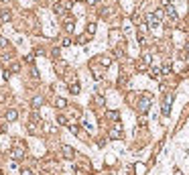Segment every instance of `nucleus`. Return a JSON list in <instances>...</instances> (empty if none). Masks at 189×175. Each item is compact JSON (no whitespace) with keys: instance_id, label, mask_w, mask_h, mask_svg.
Returning a JSON list of instances; mask_svg holds the SVG:
<instances>
[{"instance_id":"nucleus-1","label":"nucleus","mask_w":189,"mask_h":175,"mask_svg":"<svg viewBox=\"0 0 189 175\" xmlns=\"http://www.w3.org/2000/svg\"><path fill=\"white\" fill-rule=\"evenodd\" d=\"M149 106H150V94H143V96H140V102H138V110L144 114L149 110Z\"/></svg>"},{"instance_id":"nucleus-2","label":"nucleus","mask_w":189,"mask_h":175,"mask_svg":"<svg viewBox=\"0 0 189 175\" xmlns=\"http://www.w3.org/2000/svg\"><path fill=\"white\" fill-rule=\"evenodd\" d=\"M108 136L112 139V141H120V139H122V126H120V122H114V128L108 132Z\"/></svg>"},{"instance_id":"nucleus-3","label":"nucleus","mask_w":189,"mask_h":175,"mask_svg":"<svg viewBox=\"0 0 189 175\" xmlns=\"http://www.w3.org/2000/svg\"><path fill=\"white\" fill-rule=\"evenodd\" d=\"M146 27H149V29H157V27H161V18L157 17L155 12L146 17Z\"/></svg>"},{"instance_id":"nucleus-4","label":"nucleus","mask_w":189,"mask_h":175,"mask_svg":"<svg viewBox=\"0 0 189 175\" xmlns=\"http://www.w3.org/2000/svg\"><path fill=\"white\" fill-rule=\"evenodd\" d=\"M24 157V149L23 147H14V149H10V159H14V161H20V159Z\"/></svg>"},{"instance_id":"nucleus-5","label":"nucleus","mask_w":189,"mask_h":175,"mask_svg":"<svg viewBox=\"0 0 189 175\" xmlns=\"http://www.w3.org/2000/svg\"><path fill=\"white\" fill-rule=\"evenodd\" d=\"M171 100H173V96H167L165 100H163V114H165V116L171 114Z\"/></svg>"},{"instance_id":"nucleus-6","label":"nucleus","mask_w":189,"mask_h":175,"mask_svg":"<svg viewBox=\"0 0 189 175\" xmlns=\"http://www.w3.org/2000/svg\"><path fill=\"white\" fill-rule=\"evenodd\" d=\"M4 118L8 120V122H14V120L18 118V110H14V108H10V110H6V114H4Z\"/></svg>"},{"instance_id":"nucleus-7","label":"nucleus","mask_w":189,"mask_h":175,"mask_svg":"<svg viewBox=\"0 0 189 175\" xmlns=\"http://www.w3.org/2000/svg\"><path fill=\"white\" fill-rule=\"evenodd\" d=\"M61 151H63V157H65V159H73V157H75V151L69 147V145H63Z\"/></svg>"},{"instance_id":"nucleus-8","label":"nucleus","mask_w":189,"mask_h":175,"mask_svg":"<svg viewBox=\"0 0 189 175\" xmlns=\"http://www.w3.org/2000/svg\"><path fill=\"white\" fill-rule=\"evenodd\" d=\"M149 75H150L153 79H159L161 75H163V71H161V67H155V65H150V67H149Z\"/></svg>"},{"instance_id":"nucleus-9","label":"nucleus","mask_w":189,"mask_h":175,"mask_svg":"<svg viewBox=\"0 0 189 175\" xmlns=\"http://www.w3.org/2000/svg\"><path fill=\"white\" fill-rule=\"evenodd\" d=\"M132 23L140 27V25H144V17L140 14V12H134V14H132Z\"/></svg>"},{"instance_id":"nucleus-10","label":"nucleus","mask_w":189,"mask_h":175,"mask_svg":"<svg viewBox=\"0 0 189 175\" xmlns=\"http://www.w3.org/2000/svg\"><path fill=\"white\" fill-rule=\"evenodd\" d=\"M31 106H33V110H39V108L43 106V98H41V96H35L33 102H31Z\"/></svg>"},{"instance_id":"nucleus-11","label":"nucleus","mask_w":189,"mask_h":175,"mask_svg":"<svg viewBox=\"0 0 189 175\" xmlns=\"http://www.w3.org/2000/svg\"><path fill=\"white\" fill-rule=\"evenodd\" d=\"M69 92H71L73 96H77V94H80V92H81L80 84H77V82H71V84H69Z\"/></svg>"},{"instance_id":"nucleus-12","label":"nucleus","mask_w":189,"mask_h":175,"mask_svg":"<svg viewBox=\"0 0 189 175\" xmlns=\"http://www.w3.org/2000/svg\"><path fill=\"white\" fill-rule=\"evenodd\" d=\"M134 173H136V175H144V173H146V165L136 163V165H134Z\"/></svg>"},{"instance_id":"nucleus-13","label":"nucleus","mask_w":189,"mask_h":175,"mask_svg":"<svg viewBox=\"0 0 189 175\" xmlns=\"http://www.w3.org/2000/svg\"><path fill=\"white\" fill-rule=\"evenodd\" d=\"M92 75H94V79H98V82H100V79L104 78V71H102V67H94V69H92Z\"/></svg>"},{"instance_id":"nucleus-14","label":"nucleus","mask_w":189,"mask_h":175,"mask_svg":"<svg viewBox=\"0 0 189 175\" xmlns=\"http://www.w3.org/2000/svg\"><path fill=\"white\" fill-rule=\"evenodd\" d=\"M106 116H108L110 120L118 122V118H120V112H118V110H110V112H106Z\"/></svg>"},{"instance_id":"nucleus-15","label":"nucleus","mask_w":189,"mask_h":175,"mask_svg":"<svg viewBox=\"0 0 189 175\" xmlns=\"http://www.w3.org/2000/svg\"><path fill=\"white\" fill-rule=\"evenodd\" d=\"M53 104H55V106L57 108H67V100H65V98H55V102H53Z\"/></svg>"},{"instance_id":"nucleus-16","label":"nucleus","mask_w":189,"mask_h":175,"mask_svg":"<svg viewBox=\"0 0 189 175\" xmlns=\"http://www.w3.org/2000/svg\"><path fill=\"white\" fill-rule=\"evenodd\" d=\"M0 21H2V23H8V21H10V10H2L0 12Z\"/></svg>"},{"instance_id":"nucleus-17","label":"nucleus","mask_w":189,"mask_h":175,"mask_svg":"<svg viewBox=\"0 0 189 175\" xmlns=\"http://www.w3.org/2000/svg\"><path fill=\"white\" fill-rule=\"evenodd\" d=\"M73 21H71V18H67V21H65V31H67V33H73Z\"/></svg>"},{"instance_id":"nucleus-18","label":"nucleus","mask_w":189,"mask_h":175,"mask_svg":"<svg viewBox=\"0 0 189 175\" xmlns=\"http://www.w3.org/2000/svg\"><path fill=\"white\" fill-rule=\"evenodd\" d=\"M140 61H143V63H146V65H149V67H150V63H153V57H150V53H144V55H143V59H140Z\"/></svg>"},{"instance_id":"nucleus-19","label":"nucleus","mask_w":189,"mask_h":175,"mask_svg":"<svg viewBox=\"0 0 189 175\" xmlns=\"http://www.w3.org/2000/svg\"><path fill=\"white\" fill-rule=\"evenodd\" d=\"M57 124H69V120H67L65 114H59V116H57Z\"/></svg>"},{"instance_id":"nucleus-20","label":"nucleus","mask_w":189,"mask_h":175,"mask_svg":"<svg viewBox=\"0 0 189 175\" xmlns=\"http://www.w3.org/2000/svg\"><path fill=\"white\" fill-rule=\"evenodd\" d=\"M53 10H55V14H63V10H65V8H63L61 2H57V4L53 6Z\"/></svg>"},{"instance_id":"nucleus-21","label":"nucleus","mask_w":189,"mask_h":175,"mask_svg":"<svg viewBox=\"0 0 189 175\" xmlns=\"http://www.w3.org/2000/svg\"><path fill=\"white\" fill-rule=\"evenodd\" d=\"M136 69H138V71H149V65H146V63H143V61H138V63H136Z\"/></svg>"},{"instance_id":"nucleus-22","label":"nucleus","mask_w":189,"mask_h":175,"mask_svg":"<svg viewBox=\"0 0 189 175\" xmlns=\"http://www.w3.org/2000/svg\"><path fill=\"white\" fill-rule=\"evenodd\" d=\"M161 71H163V74H171V71H173V69H171V63H165V65H163V67H161Z\"/></svg>"},{"instance_id":"nucleus-23","label":"nucleus","mask_w":189,"mask_h":175,"mask_svg":"<svg viewBox=\"0 0 189 175\" xmlns=\"http://www.w3.org/2000/svg\"><path fill=\"white\" fill-rule=\"evenodd\" d=\"M100 63H102V65H106V67H108L110 63H112V59H110V57H100Z\"/></svg>"},{"instance_id":"nucleus-24","label":"nucleus","mask_w":189,"mask_h":175,"mask_svg":"<svg viewBox=\"0 0 189 175\" xmlns=\"http://www.w3.org/2000/svg\"><path fill=\"white\" fill-rule=\"evenodd\" d=\"M96 33V23H90L87 25V35H94Z\"/></svg>"},{"instance_id":"nucleus-25","label":"nucleus","mask_w":189,"mask_h":175,"mask_svg":"<svg viewBox=\"0 0 189 175\" xmlns=\"http://www.w3.org/2000/svg\"><path fill=\"white\" fill-rule=\"evenodd\" d=\"M69 130H71V132H73V135H77V132H80V126H77V124H71V122H69Z\"/></svg>"},{"instance_id":"nucleus-26","label":"nucleus","mask_w":189,"mask_h":175,"mask_svg":"<svg viewBox=\"0 0 189 175\" xmlns=\"http://www.w3.org/2000/svg\"><path fill=\"white\" fill-rule=\"evenodd\" d=\"M43 128H45L47 132H57V128H55V126H51V124H45Z\"/></svg>"},{"instance_id":"nucleus-27","label":"nucleus","mask_w":189,"mask_h":175,"mask_svg":"<svg viewBox=\"0 0 189 175\" xmlns=\"http://www.w3.org/2000/svg\"><path fill=\"white\" fill-rule=\"evenodd\" d=\"M24 61H27V63H33V61H35V53H29V55L24 57Z\"/></svg>"},{"instance_id":"nucleus-28","label":"nucleus","mask_w":189,"mask_h":175,"mask_svg":"<svg viewBox=\"0 0 189 175\" xmlns=\"http://www.w3.org/2000/svg\"><path fill=\"white\" fill-rule=\"evenodd\" d=\"M87 41H90V35H81V37H80V43H87Z\"/></svg>"},{"instance_id":"nucleus-29","label":"nucleus","mask_w":189,"mask_h":175,"mask_svg":"<svg viewBox=\"0 0 189 175\" xmlns=\"http://www.w3.org/2000/svg\"><path fill=\"white\" fill-rule=\"evenodd\" d=\"M61 45H63V47H69V45H71V39H69V37H65V39L61 41Z\"/></svg>"},{"instance_id":"nucleus-30","label":"nucleus","mask_w":189,"mask_h":175,"mask_svg":"<svg viewBox=\"0 0 189 175\" xmlns=\"http://www.w3.org/2000/svg\"><path fill=\"white\" fill-rule=\"evenodd\" d=\"M31 75H33V78H35V79L39 78V71H37V67H31Z\"/></svg>"},{"instance_id":"nucleus-31","label":"nucleus","mask_w":189,"mask_h":175,"mask_svg":"<svg viewBox=\"0 0 189 175\" xmlns=\"http://www.w3.org/2000/svg\"><path fill=\"white\" fill-rule=\"evenodd\" d=\"M12 71H14V74H17V71H20V65H18V63H12Z\"/></svg>"},{"instance_id":"nucleus-32","label":"nucleus","mask_w":189,"mask_h":175,"mask_svg":"<svg viewBox=\"0 0 189 175\" xmlns=\"http://www.w3.org/2000/svg\"><path fill=\"white\" fill-rule=\"evenodd\" d=\"M20 175H33V173H31V169H23V171H20Z\"/></svg>"},{"instance_id":"nucleus-33","label":"nucleus","mask_w":189,"mask_h":175,"mask_svg":"<svg viewBox=\"0 0 189 175\" xmlns=\"http://www.w3.org/2000/svg\"><path fill=\"white\" fill-rule=\"evenodd\" d=\"M96 2H100V0H87V4H96Z\"/></svg>"}]
</instances>
